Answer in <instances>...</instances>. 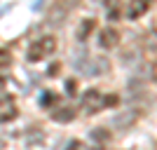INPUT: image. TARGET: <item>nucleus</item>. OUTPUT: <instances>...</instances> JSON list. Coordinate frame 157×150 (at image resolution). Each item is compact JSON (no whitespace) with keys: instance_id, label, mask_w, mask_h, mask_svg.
Masks as SVG:
<instances>
[{"instance_id":"10","label":"nucleus","mask_w":157,"mask_h":150,"mask_svg":"<svg viewBox=\"0 0 157 150\" xmlns=\"http://www.w3.org/2000/svg\"><path fill=\"white\" fill-rule=\"evenodd\" d=\"M68 150H96V148H89V145L80 143V141H73V143L68 145Z\"/></svg>"},{"instance_id":"1","label":"nucleus","mask_w":157,"mask_h":150,"mask_svg":"<svg viewBox=\"0 0 157 150\" xmlns=\"http://www.w3.org/2000/svg\"><path fill=\"white\" fill-rule=\"evenodd\" d=\"M54 52H56V38L54 35H42L35 42H31V47L26 52V59L31 63H38V61H45L47 56H52Z\"/></svg>"},{"instance_id":"2","label":"nucleus","mask_w":157,"mask_h":150,"mask_svg":"<svg viewBox=\"0 0 157 150\" xmlns=\"http://www.w3.org/2000/svg\"><path fill=\"white\" fill-rule=\"evenodd\" d=\"M103 108V96L98 94L96 89H89L85 91V96H82V110L85 113H96Z\"/></svg>"},{"instance_id":"8","label":"nucleus","mask_w":157,"mask_h":150,"mask_svg":"<svg viewBox=\"0 0 157 150\" xmlns=\"http://www.w3.org/2000/svg\"><path fill=\"white\" fill-rule=\"evenodd\" d=\"M12 63V56L7 49H0V68H7V66Z\"/></svg>"},{"instance_id":"6","label":"nucleus","mask_w":157,"mask_h":150,"mask_svg":"<svg viewBox=\"0 0 157 150\" xmlns=\"http://www.w3.org/2000/svg\"><path fill=\"white\" fill-rule=\"evenodd\" d=\"M92 31H94V19L82 21V26H80V31H78V40H87V35Z\"/></svg>"},{"instance_id":"7","label":"nucleus","mask_w":157,"mask_h":150,"mask_svg":"<svg viewBox=\"0 0 157 150\" xmlns=\"http://www.w3.org/2000/svg\"><path fill=\"white\" fill-rule=\"evenodd\" d=\"M52 103H56V94H52V91H42V98H40V106H42V108H49Z\"/></svg>"},{"instance_id":"11","label":"nucleus","mask_w":157,"mask_h":150,"mask_svg":"<svg viewBox=\"0 0 157 150\" xmlns=\"http://www.w3.org/2000/svg\"><path fill=\"white\" fill-rule=\"evenodd\" d=\"M66 91L73 96V94L78 91V82H75V80H66Z\"/></svg>"},{"instance_id":"4","label":"nucleus","mask_w":157,"mask_h":150,"mask_svg":"<svg viewBox=\"0 0 157 150\" xmlns=\"http://www.w3.org/2000/svg\"><path fill=\"white\" fill-rule=\"evenodd\" d=\"M148 7H150V2H143V0H138V2H129V5L124 7V17L127 19H138L141 14L148 12Z\"/></svg>"},{"instance_id":"12","label":"nucleus","mask_w":157,"mask_h":150,"mask_svg":"<svg viewBox=\"0 0 157 150\" xmlns=\"http://www.w3.org/2000/svg\"><path fill=\"white\" fill-rule=\"evenodd\" d=\"M2 87H5V78H0V89H2Z\"/></svg>"},{"instance_id":"9","label":"nucleus","mask_w":157,"mask_h":150,"mask_svg":"<svg viewBox=\"0 0 157 150\" xmlns=\"http://www.w3.org/2000/svg\"><path fill=\"white\" fill-rule=\"evenodd\" d=\"M92 136H94V141H101V143L110 138V136H108V131H105V129H94V131H92Z\"/></svg>"},{"instance_id":"13","label":"nucleus","mask_w":157,"mask_h":150,"mask_svg":"<svg viewBox=\"0 0 157 150\" xmlns=\"http://www.w3.org/2000/svg\"><path fill=\"white\" fill-rule=\"evenodd\" d=\"M0 150H2V143H0Z\"/></svg>"},{"instance_id":"5","label":"nucleus","mask_w":157,"mask_h":150,"mask_svg":"<svg viewBox=\"0 0 157 150\" xmlns=\"http://www.w3.org/2000/svg\"><path fill=\"white\" fill-rule=\"evenodd\" d=\"M73 117H75V110H73V108H59V110L52 113V120H56V122H71Z\"/></svg>"},{"instance_id":"3","label":"nucleus","mask_w":157,"mask_h":150,"mask_svg":"<svg viewBox=\"0 0 157 150\" xmlns=\"http://www.w3.org/2000/svg\"><path fill=\"white\" fill-rule=\"evenodd\" d=\"M120 40V33L115 31V28H103V31L98 33V45L103 47V49H110V47L117 45Z\"/></svg>"}]
</instances>
